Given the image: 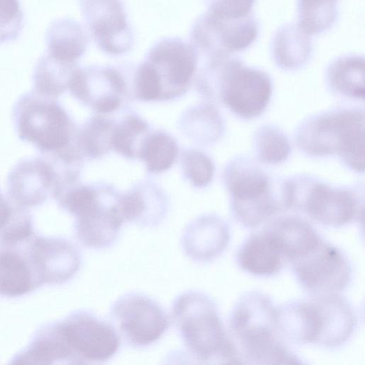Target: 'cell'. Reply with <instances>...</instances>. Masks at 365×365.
<instances>
[{
  "label": "cell",
  "instance_id": "cell-16",
  "mask_svg": "<svg viewBox=\"0 0 365 365\" xmlns=\"http://www.w3.org/2000/svg\"><path fill=\"white\" fill-rule=\"evenodd\" d=\"M312 300L317 312L315 344L324 348L341 346L356 327L357 317L352 306L336 293L315 295Z\"/></svg>",
  "mask_w": 365,
  "mask_h": 365
},
{
  "label": "cell",
  "instance_id": "cell-39",
  "mask_svg": "<svg viewBox=\"0 0 365 365\" xmlns=\"http://www.w3.org/2000/svg\"><path fill=\"white\" fill-rule=\"evenodd\" d=\"M13 212V207L0 192V230L6 225Z\"/></svg>",
  "mask_w": 365,
  "mask_h": 365
},
{
  "label": "cell",
  "instance_id": "cell-23",
  "mask_svg": "<svg viewBox=\"0 0 365 365\" xmlns=\"http://www.w3.org/2000/svg\"><path fill=\"white\" fill-rule=\"evenodd\" d=\"M46 43L50 56L63 63L76 64L86 51L88 38L78 22L61 18L53 21L47 29Z\"/></svg>",
  "mask_w": 365,
  "mask_h": 365
},
{
  "label": "cell",
  "instance_id": "cell-31",
  "mask_svg": "<svg viewBox=\"0 0 365 365\" xmlns=\"http://www.w3.org/2000/svg\"><path fill=\"white\" fill-rule=\"evenodd\" d=\"M197 140L203 144H213L220 140L225 132V122L217 108L205 103L192 111Z\"/></svg>",
  "mask_w": 365,
  "mask_h": 365
},
{
  "label": "cell",
  "instance_id": "cell-15",
  "mask_svg": "<svg viewBox=\"0 0 365 365\" xmlns=\"http://www.w3.org/2000/svg\"><path fill=\"white\" fill-rule=\"evenodd\" d=\"M31 252L36 278L43 283L67 282L75 275L81 265L79 251L66 240L36 238Z\"/></svg>",
  "mask_w": 365,
  "mask_h": 365
},
{
  "label": "cell",
  "instance_id": "cell-1",
  "mask_svg": "<svg viewBox=\"0 0 365 365\" xmlns=\"http://www.w3.org/2000/svg\"><path fill=\"white\" fill-rule=\"evenodd\" d=\"M222 177L232 214L246 227H257L292 207L288 178L270 173L247 155L230 160Z\"/></svg>",
  "mask_w": 365,
  "mask_h": 365
},
{
  "label": "cell",
  "instance_id": "cell-24",
  "mask_svg": "<svg viewBox=\"0 0 365 365\" xmlns=\"http://www.w3.org/2000/svg\"><path fill=\"white\" fill-rule=\"evenodd\" d=\"M312 52L310 36L297 24H286L274 34L271 53L274 63L281 69L295 71L303 67Z\"/></svg>",
  "mask_w": 365,
  "mask_h": 365
},
{
  "label": "cell",
  "instance_id": "cell-28",
  "mask_svg": "<svg viewBox=\"0 0 365 365\" xmlns=\"http://www.w3.org/2000/svg\"><path fill=\"white\" fill-rule=\"evenodd\" d=\"M35 285L28 263L19 254L0 252V294L19 297L31 291Z\"/></svg>",
  "mask_w": 365,
  "mask_h": 365
},
{
  "label": "cell",
  "instance_id": "cell-27",
  "mask_svg": "<svg viewBox=\"0 0 365 365\" xmlns=\"http://www.w3.org/2000/svg\"><path fill=\"white\" fill-rule=\"evenodd\" d=\"M76 64L61 62L48 54L42 56L36 64L34 76V91L56 98L68 88V83Z\"/></svg>",
  "mask_w": 365,
  "mask_h": 365
},
{
  "label": "cell",
  "instance_id": "cell-35",
  "mask_svg": "<svg viewBox=\"0 0 365 365\" xmlns=\"http://www.w3.org/2000/svg\"><path fill=\"white\" fill-rule=\"evenodd\" d=\"M113 128L107 120L96 119L83 130L79 139L81 147L90 155L97 156L111 145Z\"/></svg>",
  "mask_w": 365,
  "mask_h": 365
},
{
  "label": "cell",
  "instance_id": "cell-17",
  "mask_svg": "<svg viewBox=\"0 0 365 365\" xmlns=\"http://www.w3.org/2000/svg\"><path fill=\"white\" fill-rule=\"evenodd\" d=\"M99 194L93 203L76 215V232L86 247L104 249L116 240L124 220L118 200L104 201Z\"/></svg>",
  "mask_w": 365,
  "mask_h": 365
},
{
  "label": "cell",
  "instance_id": "cell-22",
  "mask_svg": "<svg viewBox=\"0 0 365 365\" xmlns=\"http://www.w3.org/2000/svg\"><path fill=\"white\" fill-rule=\"evenodd\" d=\"M276 325L279 336L296 344H314L317 314L312 300L294 301L276 309Z\"/></svg>",
  "mask_w": 365,
  "mask_h": 365
},
{
  "label": "cell",
  "instance_id": "cell-3",
  "mask_svg": "<svg viewBox=\"0 0 365 365\" xmlns=\"http://www.w3.org/2000/svg\"><path fill=\"white\" fill-rule=\"evenodd\" d=\"M199 78L205 96L243 120L258 118L271 101L273 83L269 74L237 56L206 60Z\"/></svg>",
  "mask_w": 365,
  "mask_h": 365
},
{
  "label": "cell",
  "instance_id": "cell-4",
  "mask_svg": "<svg viewBox=\"0 0 365 365\" xmlns=\"http://www.w3.org/2000/svg\"><path fill=\"white\" fill-rule=\"evenodd\" d=\"M172 318L195 359L202 363L242 364L215 303L205 294L197 291L180 294L173 304Z\"/></svg>",
  "mask_w": 365,
  "mask_h": 365
},
{
  "label": "cell",
  "instance_id": "cell-9",
  "mask_svg": "<svg viewBox=\"0 0 365 365\" xmlns=\"http://www.w3.org/2000/svg\"><path fill=\"white\" fill-rule=\"evenodd\" d=\"M57 324L74 364L103 363L118 351L115 330L93 314L78 311Z\"/></svg>",
  "mask_w": 365,
  "mask_h": 365
},
{
  "label": "cell",
  "instance_id": "cell-21",
  "mask_svg": "<svg viewBox=\"0 0 365 365\" xmlns=\"http://www.w3.org/2000/svg\"><path fill=\"white\" fill-rule=\"evenodd\" d=\"M325 82L332 94L346 99L364 101V56L346 54L336 58L326 69Z\"/></svg>",
  "mask_w": 365,
  "mask_h": 365
},
{
  "label": "cell",
  "instance_id": "cell-14",
  "mask_svg": "<svg viewBox=\"0 0 365 365\" xmlns=\"http://www.w3.org/2000/svg\"><path fill=\"white\" fill-rule=\"evenodd\" d=\"M60 179L53 165L36 157L24 159L8 178V192L17 206L27 208L43 204L58 189Z\"/></svg>",
  "mask_w": 365,
  "mask_h": 365
},
{
  "label": "cell",
  "instance_id": "cell-37",
  "mask_svg": "<svg viewBox=\"0 0 365 365\" xmlns=\"http://www.w3.org/2000/svg\"><path fill=\"white\" fill-rule=\"evenodd\" d=\"M135 85L138 98L143 101H153L163 95L161 81L154 68L145 61L138 68Z\"/></svg>",
  "mask_w": 365,
  "mask_h": 365
},
{
  "label": "cell",
  "instance_id": "cell-38",
  "mask_svg": "<svg viewBox=\"0 0 365 365\" xmlns=\"http://www.w3.org/2000/svg\"><path fill=\"white\" fill-rule=\"evenodd\" d=\"M207 10L226 17L240 19L251 14L255 0H204Z\"/></svg>",
  "mask_w": 365,
  "mask_h": 365
},
{
  "label": "cell",
  "instance_id": "cell-2",
  "mask_svg": "<svg viewBox=\"0 0 365 365\" xmlns=\"http://www.w3.org/2000/svg\"><path fill=\"white\" fill-rule=\"evenodd\" d=\"M364 108L343 106L304 118L294 133L298 149L311 158L336 156L356 173L364 171Z\"/></svg>",
  "mask_w": 365,
  "mask_h": 365
},
{
  "label": "cell",
  "instance_id": "cell-20",
  "mask_svg": "<svg viewBox=\"0 0 365 365\" xmlns=\"http://www.w3.org/2000/svg\"><path fill=\"white\" fill-rule=\"evenodd\" d=\"M243 271L257 277H270L283 268L284 259L265 229L250 236L237 252Z\"/></svg>",
  "mask_w": 365,
  "mask_h": 365
},
{
  "label": "cell",
  "instance_id": "cell-33",
  "mask_svg": "<svg viewBox=\"0 0 365 365\" xmlns=\"http://www.w3.org/2000/svg\"><path fill=\"white\" fill-rule=\"evenodd\" d=\"M147 130L148 125L143 119L136 116L128 117L114 128L111 146L125 157H133L137 138Z\"/></svg>",
  "mask_w": 365,
  "mask_h": 365
},
{
  "label": "cell",
  "instance_id": "cell-34",
  "mask_svg": "<svg viewBox=\"0 0 365 365\" xmlns=\"http://www.w3.org/2000/svg\"><path fill=\"white\" fill-rule=\"evenodd\" d=\"M24 23L19 0H0V45L16 41Z\"/></svg>",
  "mask_w": 365,
  "mask_h": 365
},
{
  "label": "cell",
  "instance_id": "cell-19",
  "mask_svg": "<svg viewBox=\"0 0 365 365\" xmlns=\"http://www.w3.org/2000/svg\"><path fill=\"white\" fill-rule=\"evenodd\" d=\"M265 230L284 259L290 263L307 255L323 240L314 227L299 216L287 215L277 218Z\"/></svg>",
  "mask_w": 365,
  "mask_h": 365
},
{
  "label": "cell",
  "instance_id": "cell-10",
  "mask_svg": "<svg viewBox=\"0 0 365 365\" xmlns=\"http://www.w3.org/2000/svg\"><path fill=\"white\" fill-rule=\"evenodd\" d=\"M110 317L124 339L135 347L157 341L168 327V317L153 299L138 293H129L116 300Z\"/></svg>",
  "mask_w": 365,
  "mask_h": 365
},
{
  "label": "cell",
  "instance_id": "cell-32",
  "mask_svg": "<svg viewBox=\"0 0 365 365\" xmlns=\"http://www.w3.org/2000/svg\"><path fill=\"white\" fill-rule=\"evenodd\" d=\"M184 174L190 183L199 188L207 186L212 180L215 167L214 162L204 152L190 149L184 152L182 159Z\"/></svg>",
  "mask_w": 365,
  "mask_h": 365
},
{
  "label": "cell",
  "instance_id": "cell-12",
  "mask_svg": "<svg viewBox=\"0 0 365 365\" xmlns=\"http://www.w3.org/2000/svg\"><path fill=\"white\" fill-rule=\"evenodd\" d=\"M83 19L96 44L104 53L118 56L133 45V34L121 0H80Z\"/></svg>",
  "mask_w": 365,
  "mask_h": 365
},
{
  "label": "cell",
  "instance_id": "cell-18",
  "mask_svg": "<svg viewBox=\"0 0 365 365\" xmlns=\"http://www.w3.org/2000/svg\"><path fill=\"white\" fill-rule=\"evenodd\" d=\"M230 238L228 224L220 216L205 215L185 228L182 246L186 255L197 262H207L220 256Z\"/></svg>",
  "mask_w": 365,
  "mask_h": 365
},
{
  "label": "cell",
  "instance_id": "cell-8",
  "mask_svg": "<svg viewBox=\"0 0 365 365\" xmlns=\"http://www.w3.org/2000/svg\"><path fill=\"white\" fill-rule=\"evenodd\" d=\"M259 24L252 15L233 19L207 10L193 24L191 45L206 60L225 58L250 47L259 34Z\"/></svg>",
  "mask_w": 365,
  "mask_h": 365
},
{
  "label": "cell",
  "instance_id": "cell-25",
  "mask_svg": "<svg viewBox=\"0 0 365 365\" xmlns=\"http://www.w3.org/2000/svg\"><path fill=\"white\" fill-rule=\"evenodd\" d=\"M14 360V364H74L57 324L42 332Z\"/></svg>",
  "mask_w": 365,
  "mask_h": 365
},
{
  "label": "cell",
  "instance_id": "cell-11",
  "mask_svg": "<svg viewBox=\"0 0 365 365\" xmlns=\"http://www.w3.org/2000/svg\"><path fill=\"white\" fill-rule=\"evenodd\" d=\"M291 264L299 284L314 296L341 291L351 280L352 269L347 257L324 240Z\"/></svg>",
  "mask_w": 365,
  "mask_h": 365
},
{
  "label": "cell",
  "instance_id": "cell-26",
  "mask_svg": "<svg viewBox=\"0 0 365 365\" xmlns=\"http://www.w3.org/2000/svg\"><path fill=\"white\" fill-rule=\"evenodd\" d=\"M252 145L255 159L264 165L284 163L292 151L289 137L274 124H264L257 128L252 136Z\"/></svg>",
  "mask_w": 365,
  "mask_h": 365
},
{
  "label": "cell",
  "instance_id": "cell-36",
  "mask_svg": "<svg viewBox=\"0 0 365 365\" xmlns=\"http://www.w3.org/2000/svg\"><path fill=\"white\" fill-rule=\"evenodd\" d=\"M33 225L30 215L26 208L17 206L0 230V239L6 245H15L27 239L32 234Z\"/></svg>",
  "mask_w": 365,
  "mask_h": 365
},
{
  "label": "cell",
  "instance_id": "cell-29",
  "mask_svg": "<svg viewBox=\"0 0 365 365\" xmlns=\"http://www.w3.org/2000/svg\"><path fill=\"white\" fill-rule=\"evenodd\" d=\"M297 26L312 36L332 27L337 16L336 0H297Z\"/></svg>",
  "mask_w": 365,
  "mask_h": 365
},
{
  "label": "cell",
  "instance_id": "cell-6",
  "mask_svg": "<svg viewBox=\"0 0 365 365\" xmlns=\"http://www.w3.org/2000/svg\"><path fill=\"white\" fill-rule=\"evenodd\" d=\"M287 178L291 209L302 211L312 220L331 227L363 219V184L333 185L310 174H297Z\"/></svg>",
  "mask_w": 365,
  "mask_h": 365
},
{
  "label": "cell",
  "instance_id": "cell-30",
  "mask_svg": "<svg viewBox=\"0 0 365 365\" xmlns=\"http://www.w3.org/2000/svg\"><path fill=\"white\" fill-rule=\"evenodd\" d=\"M178 153L176 141L165 133H155L145 138L139 151V156L147 169L154 173L170 168Z\"/></svg>",
  "mask_w": 365,
  "mask_h": 365
},
{
  "label": "cell",
  "instance_id": "cell-5",
  "mask_svg": "<svg viewBox=\"0 0 365 365\" xmlns=\"http://www.w3.org/2000/svg\"><path fill=\"white\" fill-rule=\"evenodd\" d=\"M276 309L259 292H250L235 304L229 319L230 330L241 348L242 360L253 364H302L279 341Z\"/></svg>",
  "mask_w": 365,
  "mask_h": 365
},
{
  "label": "cell",
  "instance_id": "cell-7",
  "mask_svg": "<svg viewBox=\"0 0 365 365\" xmlns=\"http://www.w3.org/2000/svg\"><path fill=\"white\" fill-rule=\"evenodd\" d=\"M13 116L19 138L41 152L55 157L71 150L72 122L56 98L34 91L26 93L15 105Z\"/></svg>",
  "mask_w": 365,
  "mask_h": 365
},
{
  "label": "cell",
  "instance_id": "cell-13",
  "mask_svg": "<svg viewBox=\"0 0 365 365\" xmlns=\"http://www.w3.org/2000/svg\"><path fill=\"white\" fill-rule=\"evenodd\" d=\"M198 54L194 47L177 37L164 38L148 51L145 61L155 71L163 93L182 91L195 72Z\"/></svg>",
  "mask_w": 365,
  "mask_h": 365
}]
</instances>
